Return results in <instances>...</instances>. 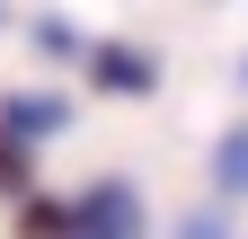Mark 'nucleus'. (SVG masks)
Returning a JSON list of instances; mask_svg holds the SVG:
<instances>
[{
	"label": "nucleus",
	"mask_w": 248,
	"mask_h": 239,
	"mask_svg": "<svg viewBox=\"0 0 248 239\" xmlns=\"http://www.w3.org/2000/svg\"><path fill=\"white\" fill-rule=\"evenodd\" d=\"M213 168H222V177H213L222 195H239V186H248V124H239V133L222 142V160H213Z\"/></svg>",
	"instance_id": "6"
},
{
	"label": "nucleus",
	"mask_w": 248,
	"mask_h": 239,
	"mask_svg": "<svg viewBox=\"0 0 248 239\" xmlns=\"http://www.w3.org/2000/svg\"><path fill=\"white\" fill-rule=\"evenodd\" d=\"M89 80H98V89H124V98H142V89H151V62H142V53H124V45H98V53H89Z\"/></svg>",
	"instance_id": "2"
},
{
	"label": "nucleus",
	"mask_w": 248,
	"mask_h": 239,
	"mask_svg": "<svg viewBox=\"0 0 248 239\" xmlns=\"http://www.w3.org/2000/svg\"><path fill=\"white\" fill-rule=\"evenodd\" d=\"M71 213H80L89 239H133V222H142V213H133V186H98L89 204H71ZM80 230H71V239H80Z\"/></svg>",
	"instance_id": "1"
},
{
	"label": "nucleus",
	"mask_w": 248,
	"mask_h": 239,
	"mask_svg": "<svg viewBox=\"0 0 248 239\" xmlns=\"http://www.w3.org/2000/svg\"><path fill=\"white\" fill-rule=\"evenodd\" d=\"M80 230V213L71 204H53V195H36L27 186V204H18V239H71Z\"/></svg>",
	"instance_id": "3"
},
{
	"label": "nucleus",
	"mask_w": 248,
	"mask_h": 239,
	"mask_svg": "<svg viewBox=\"0 0 248 239\" xmlns=\"http://www.w3.org/2000/svg\"><path fill=\"white\" fill-rule=\"evenodd\" d=\"M80 239H89V230H80Z\"/></svg>",
	"instance_id": "7"
},
{
	"label": "nucleus",
	"mask_w": 248,
	"mask_h": 239,
	"mask_svg": "<svg viewBox=\"0 0 248 239\" xmlns=\"http://www.w3.org/2000/svg\"><path fill=\"white\" fill-rule=\"evenodd\" d=\"M0 124L36 142V133H53V124H62V98H0Z\"/></svg>",
	"instance_id": "5"
},
{
	"label": "nucleus",
	"mask_w": 248,
	"mask_h": 239,
	"mask_svg": "<svg viewBox=\"0 0 248 239\" xmlns=\"http://www.w3.org/2000/svg\"><path fill=\"white\" fill-rule=\"evenodd\" d=\"M27 186H36V142L0 124V195H27Z\"/></svg>",
	"instance_id": "4"
}]
</instances>
